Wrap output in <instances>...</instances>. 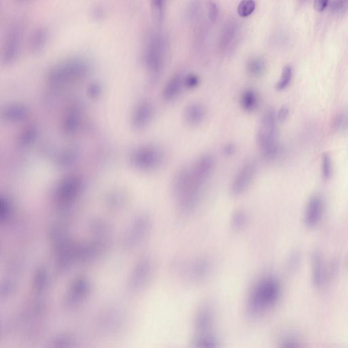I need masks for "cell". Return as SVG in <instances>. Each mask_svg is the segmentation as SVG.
Listing matches in <instances>:
<instances>
[{
    "label": "cell",
    "mask_w": 348,
    "mask_h": 348,
    "mask_svg": "<svg viewBox=\"0 0 348 348\" xmlns=\"http://www.w3.org/2000/svg\"><path fill=\"white\" fill-rule=\"evenodd\" d=\"M214 167L215 159L208 154L201 156L191 166L177 173L173 180L172 189L177 208L182 215H191L198 208Z\"/></svg>",
    "instance_id": "obj_1"
},
{
    "label": "cell",
    "mask_w": 348,
    "mask_h": 348,
    "mask_svg": "<svg viewBox=\"0 0 348 348\" xmlns=\"http://www.w3.org/2000/svg\"><path fill=\"white\" fill-rule=\"evenodd\" d=\"M281 294V286L276 278L267 276L254 286L248 296L247 310L253 317H260L276 304Z\"/></svg>",
    "instance_id": "obj_2"
},
{
    "label": "cell",
    "mask_w": 348,
    "mask_h": 348,
    "mask_svg": "<svg viewBox=\"0 0 348 348\" xmlns=\"http://www.w3.org/2000/svg\"><path fill=\"white\" fill-rule=\"evenodd\" d=\"M276 113L268 110L263 114L258 131L257 140L259 149L266 159H276L280 155V146L278 139Z\"/></svg>",
    "instance_id": "obj_3"
},
{
    "label": "cell",
    "mask_w": 348,
    "mask_h": 348,
    "mask_svg": "<svg viewBox=\"0 0 348 348\" xmlns=\"http://www.w3.org/2000/svg\"><path fill=\"white\" fill-rule=\"evenodd\" d=\"M214 314L212 307L208 304L201 306L195 319V335L193 342V347H219V340L214 333Z\"/></svg>",
    "instance_id": "obj_4"
},
{
    "label": "cell",
    "mask_w": 348,
    "mask_h": 348,
    "mask_svg": "<svg viewBox=\"0 0 348 348\" xmlns=\"http://www.w3.org/2000/svg\"><path fill=\"white\" fill-rule=\"evenodd\" d=\"M90 70V65L82 58H71L57 64L50 69L48 80L52 84H64L84 78Z\"/></svg>",
    "instance_id": "obj_5"
},
{
    "label": "cell",
    "mask_w": 348,
    "mask_h": 348,
    "mask_svg": "<svg viewBox=\"0 0 348 348\" xmlns=\"http://www.w3.org/2000/svg\"><path fill=\"white\" fill-rule=\"evenodd\" d=\"M144 59L145 65L150 78L156 81L161 76L165 63V46L163 38L157 34L148 39L145 46Z\"/></svg>",
    "instance_id": "obj_6"
},
{
    "label": "cell",
    "mask_w": 348,
    "mask_h": 348,
    "mask_svg": "<svg viewBox=\"0 0 348 348\" xmlns=\"http://www.w3.org/2000/svg\"><path fill=\"white\" fill-rule=\"evenodd\" d=\"M130 161L133 166L139 170L152 172L163 165L165 153L161 148L155 145H144L131 152Z\"/></svg>",
    "instance_id": "obj_7"
},
{
    "label": "cell",
    "mask_w": 348,
    "mask_h": 348,
    "mask_svg": "<svg viewBox=\"0 0 348 348\" xmlns=\"http://www.w3.org/2000/svg\"><path fill=\"white\" fill-rule=\"evenodd\" d=\"M20 22H14L7 29L2 47V61L5 65L14 63L19 56L23 36Z\"/></svg>",
    "instance_id": "obj_8"
},
{
    "label": "cell",
    "mask_w": 348,
    "mask_h": 348,
    "mask_svg": "<svg viewBox=\"0 0 348 348\" xmlns=\"http://www.w3.org/2000/svg\"><path fill=\"white\" fill-rule=\"evenodd\" d=\"M257 173L255 162L248 161L241 167L231 184V194L239 197L246 193L251 185Z\"/></svg>",
    "instance_id": "obj_9"
},
{
    "label": "cell",
    "mask_w": 348,
    "mask_h": 348,
    "mask_svg": "<svg viewBox=\"0 0 348 348\" xmlns=\"http://www.w3.org/2000/svg\"><path fill=\"white\" fill-rule=\"evenodd\" d=\"M211 270V263L208 259L199 258L186 265L184 274L190 281L200 282L208 277Z\"/></svg>",
    "instance_id": "obj_10"
},
{
    "label": "cell",
    "mask_w": 348,
    "mask_h": 348,
    "mask_svg": "<svg viewBox=\"0 0 348 348\" xmlns=\"http://www.w3.org/2000/svg\"><path fill=\"white\" fill-rule=\"evenodd\" d=\"M80 189V180L78 177L71 176L62 180L56 191V199L62 204L74 200Z\"/></svg>",
    "instance_id": "obj_11"
},
{
    "label": "cell",
    "mask_w": 348,
    "mask_h": 348,
    "mask_svg": "<svg viewBox=\"0 0 348 348\" xmlns=\"http://www.w3.org/2000/svg\"><path fill=\"white\" fill-rule=\"evenodd\" d=\"M153 273V263L150 259L145 258L137 265L133 276L131 287L140 291L147 286Z\"/></svg>",
    "instance_id": "obj_12"
},
{
    "label": "cell",
    "mask_w": 348,
    "mask_h": 348,
    "mask_svg": "<svg viewBox=\"0 0 348 348\" xmlns=\"http://www.w3.org/2000/svg\"><path fill=\"white\" fill-rule=\"evenodd\" d=\"M324 212V201L319 195L310 197L305 212V223L308 227H314L321 221Z\"/></svg>",
    "instance_id": "obj_13"
},
{
    "label": "cell",
    "mask_w": 348,
    "mask_h": 348,
    "mask_svg": "<svg viewBox=\"0 0 348 348\" xmlns=\"http://www.w3.org/2000/svg\"><path fill=\"white\" fill-rule=\"evenodd\" d=\"M151 227V221L147 216H139L135 220L128 237V244L135 245L146 237Z\"/></svg>",
    "instance_id": "obj_14"
},
{
    "label": "cell",
    "mask_w": 348,
    "mask_h": 348,
    "mask_svg": "<svg viewBox=\"0 0 348 348\" xmlns=\"http://www.w3.org/2000/svg\"><path fill=\"white\" fill-rule=\"evenodd\" d=\"M154 115L153 106L149 101H142L133 113L132 123L137 129H142L149 125Z\"/></svg>",
    "instance_id": "obj_15"
},
{
    "label": "cell",
    "mask_w": 348,
    "mask_h": 348,
    "mask_svg": "<svg viewBox=\"0 0 348 348\" xmlns=\"http://www.w3.org/2000/svg\"><path fill=\"white\" fill-rule=\"evenodd\" d=\"M183 78L184 76L178 74L167 81L162 91V97L165 101H174L180 95L184 88Z\"/></svg>",
    "instance_id": "obj_16"
},
{
    "label": "cell",
    "mask_w": 348,
    "mask_h": 348,
    "mask_svg": "<svg viewBox=\"0 0 348 348\" xmlns=\"http://www.w3.org/2000/svg\"><path fill=\"white\" fill-rule=\"evenodd\" d=\"M206 116V109L201 103H190L184 111V119L189 125H199L204 121Z\"/></svg>",
    "instance_id": "obj_17"
},
{
    "label": "cell",
    "mask_w": 348,
    "mask_h": 348,
    "mask_svg": "<svg viewBox=\"0 0 348 348\" xmlns=\"http://www.w3.org/2000/svg\"><path fill=\"white\" fill-rule=\"evenodd\" d=\"M312 281L315 287H321L326 279V268L323 256L319 251L312 255Z\"/></svg>",
    "instance_id": "obj_18"
},
{
    "label": "cell",
    "mask_w": 348,
    "mask_h": 348,
    "mask_svg": "<svg viewBox=\"0 0 348 348\" xmlns=\"http://www.w3.org/2000/svg\"><path fill=\"white\" fill-rule=\"evenodd\" d=\"M49 37V32L46 27H39L32 33L29 39L30 50L33 53H39L44 49Z\"/></svg>",
    "instance_id": "obj_19"
},
{
    "label": "cell",
    "mask_w": 348,
    "mask_h": 348,
    "mask_svg": "<svg viewBox=\"0 0 348 348\" xmlns=\"http://www.w3.org/2000/svg\"><path fill=\"white\" fill-rule=\"evenodd\" d=\"M260 103L259 94L253 88H246L242 91L240 97L242 108L246 112H254L258 108Z\"/></svg>",
    "instance_id": "obj_20"
},
{
    "label": "cell",
    "mask_w": 348,
    "mask_h": 348,
    "mask_svg": "<svg viewBox=\"0 0 348 348\" xmlns=\"http://www.w3.org/2000/svg\"><path fill=\"white\" fill-rule=\"evenodd\" d=\"M28 114L27 108L22 105L14 104L6 107L3 111V117L7 121L17 122L25 119Z\"/></svg>",
    "instance_id": "obj_21"
},
{
    "label": "cell",
    "mask_w": 348,
    "mask_h": 348,
    "mask_svg": "<svg viewBox=\"0 0 348 348\" xmlns=\"http://www.w3.org/2000/svg\"><path fill=\"white\" fill-rule=\"evenodd\" d=\"M248 74L253 77H259L263 74L266 69V63L263 58L259 56L252 58L248 61L246 66Z\"/></svg>",
    "instance_id": "obj_22"
},
{
    "label": "cell",
    "mask_w": 348,
    "mask_h": 348,
    "mask_svg": "<svg viewBox=\"0 0 348 348\" xmlns=\"http://www.w3.org/2000/svg\"><path fill=\"white\" fill-rule=\"evenodd\" d=\"M152 18L156 25H160L164 17L165 0H150Z\"/></svg>",
    "instance_id": "obj_23"
},
{
    "label": "cell",
    "mask_w": 348,
    "mask_h": 348,
    "mask_svg": "<svg viewBox=\"0 0 348 348\" xmlns=\"http://www.w3.org/2000/svg\"><path fill=\"white\" fill-rule=\"evenodd\" d=\"M80 116L77 110H72L67 114L65 122L64 129L67 133H72L78 129L80 125Z\"/></svg>",
    "instance_id": "obj_24"
},
{
    "label": "cell",
    "mask_w": 348,
    "mask_h": 348,
    "mask_svg": "<svg viewBox=\"0 0 348 348\" xmlns=\"http://www.w3.org/2000/svg\"><path fill=\"white\" fill-rule=\"evenodd\" d=\"M248 218H249L247 212L243 209H239L233 214L231 217V226L236 230L244 229L247 225Z\"/></svg>",
    "instance_id": "obj_25"
},
{
    "label": "cell",
    "mask_w": 348,
    "mask_h": 348,
    "mask_svg": "<svg viewBox=\"0 0 348 348\" xmlns=\"http://www.w3.org/2000/svg\"><path fill=\"white\" fill-rule=\"evenodd\" d=\"M292 68L289 65H287L282 69L281 76L276 85V88L278 91H282L287 88L290 82L292 80Z\"/></svg>",
    "instance_id": "obj_26"
},
{
    "label": "cell",
    "mask_w": 348,
    "mask_h": 348,
    "mask_svg": "<svg viewBox=\"0 0 348 348\" xmlns=\"http://www.w3.org/2000/svg\"><path fill=\"white\" fill-rule=\"evenodd\" d=\"M256 4L254 0H242L238 7V14L242 17H248L255 10Z\"/></svg>",
    "instance_id": "obj_27"
},
{
    "label": "cell",
    "mask_w": 348,
    "mask_h": 348,
    "mask_svg": "<svg viewBox=\"0 0 348 348\" xmlns=\"http://www.w3.org/2000/svg\"><path fill=\"white\" fill-rule=\"evenodd\" d=\"M322 172L325 180L330 179L333 173L332 160L329 154H324L322 158Z\"/></svg>",
    "instance_id": "obj_28"
},
{
    "label": "cell",
    "mask_w": 348,
    "mask_h": 348,
    "mask_svg": "<svg viewBox=\"0 0 348 348\" xmlns=\"http://www.w3.org/2000/svg\"><path fill=\"white\" fill-rule=\"evenodd\" d=\"M235 27H236L233 23H229L224 29L221 37V44L223 45V47L229 44L234 36L235 32H236V28Z\"/></svg>",
    "instance_id": "obj_29"
},
{
    "label": "cell",
    "mask_w": 348,
    "mask_h": 348,
    "mask_svg": "<svg viewBox=\"0 0 348 348\" xmlns=\"http://www.w3.org/2000/svg\"><path fill=\"white\" fill-rule=\"evenodd\" d=\"M183 80L184 88H187V89H194V88L197 87L200 83L199 77L197 74H193V73L188 74L184 76Z\"/></svg>",
    "instance_id": "obj_30"
},
{
    "label": "cell",
    "mask_w": 348,
    "mask_h": 348,
    "mask_svg": "<svg viewBox=\"0 0 348 348\" xmlns=\"http://www.w3.org/2000/svg\"><path fill=\"white\" fill-rule=\"evenodd\" d=\"M334 127L338 131H344L348 129V114L342 113L339 114L334 121Z\"/></svg>",
    "instance_id": "obj_31"
},
{
    "label": "cell",
    "mask_w": 348,
    "mask_h": 348,
    "mask_svg": "<svg viewBox=\"0 0 348 348\" xmlns=\"http://www.w3.org/2000/svg\"><path fill=\"white\" fill-rule=\"evenodd\" d=\"M208 11L209 18L212 22L216 21L218 17V8L216 3L212 1H209L208 3Z\"/></svg>",
    "instance_id": "obj_32"
},
{
    "label": "cell",
    "mask_w": 348,
    "mask_h": 348,
    "mask_svg": "<svg viewBox=\"0 0 348 348\" xmlns=\"http://www.w3.org/2000/svg\"><path fill=\"white\" fill-rule=\"evenodd\" d=\"M276 115H277L278 121L285 122L287 119V118L289 117V109L286 106L282 107L278 111L277 114H276Z\"/></svg>",
    "instance_id": "obj_33"
},
{
    "label": "cell",
    "mask_w": 348,
    "mask_h": 348,
    "mask_svg": "<svg viewBox=\"0 0 348 348\" xmlns=\"http://www.w3.org/2000/svg\"><path fill=\"white\" fill-rule=\"evenodd\" d=\"M281 347L283 348H296L299 346L298 342L291 338L284 339L281 342Z\"/></svg>",
    "instance_id": "obj_34"
},
{
    "label": "cell",
    "mask_w": 348,
    "mask_h": 348,
    "mask_svg": "<svg viewBox=\"0 0 348 348\" xmlns=\"http://www.w3.org/2000/svg\"><path fill=\"white\" fill-rule=\"evenodd\" d=\"M328 0H314V8L317 12H322L327 7Z\"/></svg>",
    "instance_id": "obj_35"
},
{
    "label": "cell",
    "mask_w": 348,
    "mask_h": 348,
    "mask_svg": "<svg viewBox=\"0 0 348 348\" xmlns=\"http://www.w3.org/2000/svg\"><path fill=\"white\" fill-rule=\"evenodd\" d=\"M223 152L225 155L227 156H232L236 152V146L233 144L225 145V147L223 148Z\"/></svg>",
    "instance_id": "obj_36"
},
{
    "label": "cell",
    "mask_w": 348,
    "mask_h": 348,
    "mask_svg": "<svg viewBox=\"0 0 348 348\" xmlns=\"http://www.w3.org/2000/svg\"><path fill=\"white\" fill-rule=\"evenodd\" d=\"M91 87L89 89L90 95H91L92 97H97V95H99L101 88L98 84H93Z\"/></svg>",
    "instance_id": "obj_37"
},
{
    "label": "cell",
    "mask_w": 348,
    "mask_h": 348,
    "mask_svg": "<svg viewBox=\"0 0 348 348\" xmlns=\"http://www.w3.org/2000/svg\"><path fill=\"white\" fill-rule=\"evenodd\" d=\"M19 1H25V0H19Z\"/></svg>",
    "instance_id": "obj_38"
}]
</instances>
